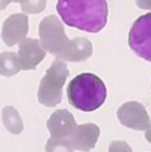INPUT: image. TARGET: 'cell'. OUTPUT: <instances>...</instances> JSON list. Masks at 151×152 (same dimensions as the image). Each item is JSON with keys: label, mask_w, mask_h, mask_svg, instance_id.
I'll return each mask as SVG.
<instances>
[{"label": "cell", "mask_w": 151, "mask_h": 152, "mask_svg": "<svg viewBox=\"0 0 151 152\" xmlns=\"http://www.w3.org/2000/svg\"><path fill=\"white\" fill-rule=\"evenodd\" d=\"M56 11L68 27L98 34L108 18L107 0H58Z\"/></svg>", "instance_id": "1"}, {"label": "cell", "mask_w": 151, "mask_h": 152, "mask_svg": "<svg viewBox=\"0 0 151 152\" xmlns=\"http://www.w3.org/2000/svg\"><path fill=\"white\" fill-rule=\"evenodd\" d=\"M67 97L72 107L83 112H92L104 104L107 87L99 76L94 74H79L70 81Z\"/></svg>", "instance_id": "2"}, {"label": "cell", "mask_w": 151, "mask_h": 152, "mask_svg": "<svg viewBox=\"0 0 151 152\" xmlns=\"http://www.w3.org/2000/svg\"><path fill=\"white\" fill-rule=\"evenodd\" d=\"M128 45L139 58L151 63V12L134 21L128 32Z\"/></svg>", "instance_id": "3"}]
</instances>
